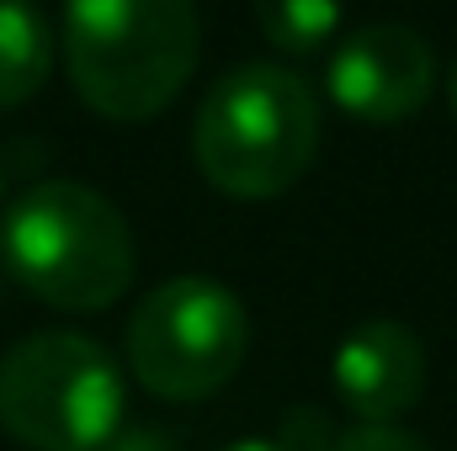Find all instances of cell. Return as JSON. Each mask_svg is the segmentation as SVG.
Returning <instances> with one entry per match:
<instances>
[{
  "label": "cell",
  "instance_id": "6da1fadb",
  "mask_svg": "<svg viewBox=\"0 0 457 451\" xmlns=\"http://www.w3.org/2000/svg\"><path fill=\"white\" fill-rule=\"evenodd\" d=\"M59 53L75 96L107 122L160 117L197 75V0H64Z\"/></svg>",
  "mask_w": 457,
  "mask_h": 451
},
{
  "label": "cell",
  "instance_id": "7a4b0ae2",
  "mask_svg": "<svg viewBox=\"0 0 457 451\" xmlns=\"http://www.w3.org/2000/svg\"><path fill=\"white\" fill-rule=\"evenodd\" d=\"M320 149V96L287 64H234L192 117V160L213 192L271 202L303 181Z\"/></svg>",
  "mask_w": 457,
  "mask_h": 451
},
{
  "label": "cell",
  "instance_id": "3957f363",
  "mask_svg": "<svg viewBox=\"0 0 457 451\" xmlns=\"http://www.w3.org/2000/svg\"><path fill=\"white\" fill-rule=\"evenodd\" d=\"M0 260L37 303L102 314L133 282V228L86 181H37L0 218Z\"/></svg>",
  "mask_w": 457,
  "mask_h": 451
},
{
  "label": "cell",
  "instance_id": "277c9868",
  "mask_svg": "<svg viewBox=\"0 0 457 451\" xmlns=\"http://www.w3.org/2000/svg\"><path fill=\"white\" fill-rule=\"evenodd\" d=\"M122 414V366L102 340L37 330L0 356V430L27 451H102Z\"/></svg>",
  "mask_w": 457,
  "mask_h": 451
},
{
  "label": "cell",
  "instance_id": "5b68a950",
  "mask_svg": "<svg viewBox=\"0 0 457 451\" xmlns=\"http://www.w3.org/2000/svg\"><path fill=\"white\" fill-rule=\"evenodd\" d=\"M250 356V314L213 276H170L128 319V372L165 404L228 388Z\"/></svg>",
  "mask_w": 457,
  "mask_h": 451
},
{
  "label": "cell",
  "instance_id": "8992f818",
  "mask_svg": "<svg viewBox=\"0 0 457 451\" xmlns=\"http://www.w3.org/2000/svg\"><path fill=\"white\" fill-rule=\"evenodd\" d=\"M325 91L356 122H404L436 91V53L404 21H367L336 43Z\"/></svg>",
  "mask_w": 457,
  "mask_h": 451
},
{
  "label": "cell",
  "instance_id": "52a82bcc",
  "mask_svg": "<svg viewBox=\"0 0 457 451\" xmlns=\"http://www.w3.org/2000/svg\"><path fill=\"white\" fill-rule=\"evenodd\" d=\"M330 388L356 425H399L426 398V345L399 319H367L336 345Z\"/></svg>",
  "mask_w": 457,
  "mask_h": 451
},
{
  "label": "cell",
  "instance_id": "ba28073f",
  "mask_svg": "<svg viewBox=\"0 0 457 451\" xmlns=\"http://www.w3.org/2000/svg\"><path fill=\"white\" fill-rule=\"evenodd\" d=\"M59 37L32 0H0V112L32 102L54 75Z\"/></svg>",
  "mask_w": 457,
  "mask_h": 451
},
{
  "label": "cell",
  "instance_id": "9c48e42d",
  "mask_svg": "<svg viewBox=\"0 0 457 451\" xmlns=\"http://www.w3.org/2000/svg\"><path fill=\"white\" fill-rule=\"evenodd\" d=\"M250 11L261 37L287 59L320 53L341 27V0H250Z\"/></svg>",
  "mask_w": 457,
  "mask_h": 451
},
{
  "label": "cell",
  "instance_id": "30bf717a",
  "mask_svg": "<svg viewBox=\"0 0 457 451\" xmlns=\"http://www.w3.org/2000/svg\"><path fill=\"white\" fill-rule=\"evenodd\" d=\"M320 451H431V447L420 436L399 430V425H351V430L325 436Z\"/></svg>",
  "mask_w": 457,
  "mask_h": 451
},
{
  "label": "cell",
  "instance_id": "8fae6325",
  "mask_svg": "<svg viewBox=\"0 0 457 451\" xmlns=\"http://www.w3.org/2000/svg\"><path fill=\"white\" fill-rule=\"evenodd\" d=\"M102 451H176V447H170L160 430H117Z\"/></svg>",
  "mask_w": 457,
  "mask_h": 451
},
{
  "label": "cell",
  "instance_id": "7c38bea8",
  "mask_svg": "<svg viewBox=\"0 0 457 451\" xmlns=\"http://www.w3.org/2000/svg\"><path fill=\"white\" fill-rule=\"evenodd\" d=\"M224 451H298V441H271V436H245V441H234Z\"/></svg>",
  "mask_w": 457,
  "mask_h": 451
},
{
  "label": "cell",
  "instance_id": "4fadbf2b",
  "mask_svg": "<svg viewBox=\"0 0 457 451\" xmlns=\"http://www.w3.org/2000/svg\"><path fill=\"white\" fill-rule=\"evenodd\" d=\"M447 107H453V117H457V59L447 64Z\"/></svg>",
  "mask_w": 457,
  "mask_h": 451
},
{
  "label": "cell",
  "instance_id": "5bb4252c",
  "mask_svg": "<svg viewBox=\"0 0 457 451\" xmlns=\"http://www.w3.org/2000/svg\"><path fill=\"white\" fill-rule=\"evenodd\" d=\"M0 197H5V170H0Z\"/></svg>",
  "mask_w": 457,
  "mask_h": 451
}]
</instances>
